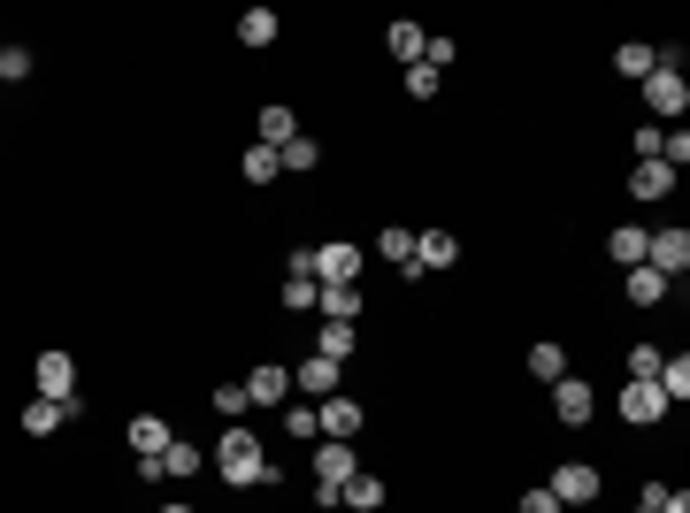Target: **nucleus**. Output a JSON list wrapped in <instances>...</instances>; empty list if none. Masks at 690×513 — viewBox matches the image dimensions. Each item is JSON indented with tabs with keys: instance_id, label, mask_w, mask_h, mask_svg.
Wrapping results in <instances>:
<instances>
[{
	"instance_id": "obj_1",
	"label": "nucleus",
	"mask_w": 690,
	"mask_h": 513,
	"mask_svg": "<svg viewBox=\"0 0 690 513\" xmlns=\"http://www.w3.org/2000/svg\"><path fill=\"white\" fill-rule=\"evenodd\" d=\"M215 475H223V483H238V491H246V483H284V467L262 452V437H246L238 422H230V430H223V445H215Z\"/></svg>"
},
{
	"instance_id": "obj_2",
	"label": "nucleus",
	"mask_w": 690,
	"mask_h": 513,
	"mask_svg": "<svg viewBox=\"0 0 690 513\" xmlns=\"http://www.w3.org/2000/svg\"><path fill=\"white\" fill-rule=\"evenodd\" d=\"M644 108H652V124H660V130H668V124H683L690 85H683V69H676V62H660L652 77H644Z\"/></svg>"
},
{
	"instance_id": "obj_3",
	"label": "nucleus",
	"mask_w": 690,
	"mask_h": 513,
	"mask_svg": "<svg viewBox=\"0 0 690 513\" xmlns=\"http://www.w3.org/2000/svg\"><path fill=\"white\" fill-rule=\"evenodd\" d=\"M361 268H368V254H361L353 238H331V246L307 254V276H315V284H361Z\"/></svg>"
},
{
	"instance_id": "obj_4",
	"label": "nucleus",
	"mask_w": 690,
	"mask_h": 513,
	"mask_svg": "<svg viewBox=\"0 0 690 513\" xmlns=\"http://www.w3.org/2000/svg\"><path fill=\"white\" fill-rule=\"evenodd\" d=\"M353 475H361V452L323 437V452H315V506H338V483H353Z\"/></svg>"
},
{
	"instance_id": "obj_5",
	"label": "nucleus",
	"mask_w": 690,
	"mask_h": 513,
	"mask_svg": "<svg viewBox=\"0 0 690 513\" xmlns=\"http://www.w3.org/2000/svg\"><path fill=\"white\" fill-rule=\"evenodd\" d=\"M644 268H660L668 284L690 268V230H644Z\"/></svg>"
},
{
	"instance_id": "obj_6",
	"label": "nucleus",
	"mask_w": 690,
	"mask_h": 513,
	"mask_svg": "<svg viewBox=\"0 0 690 513\" xmlns=\"http://www.w3.org/2000/svg\"><path fill=\"white\" fill-rule=\"evenodd\" d=\"M77 414H85V398H77V391H69V398H31V406H23V437H55V430L77 422Z\"/></svg>"
},
{
	"instance_id": "obj_7",
	"label": "nucleus",
	"mask_w": 690,
	"mask_h": 513,
	"mask_svg": "<svg viewBox=\"0 0 690 513\" xmlns=\"http://www.w3.org/2000/svg\"><path fill=\"white\" fill-rule=\"evenodd\" d=\"M591 406H599V398H591L583 376H560V384H552V422H560V430H583V422H591Z\"/></svg>"
},
{
	"instance_id": "obj_8",
	"label": "nucleus",
	"mask_w": 690,
	"mask_h": 513,
	"mask_svg": "<svg viewBox=\"0 0 690 513\" xmlns=\"http://www.w3.org/2000/svg\"><path fill=\"white\" fill-rule=\"evenodd\" d=\"M614 414L629 422V430H652V422H668V398H660V384H629L614 398Z\"/></svg>"
},
{
	"instance_id": "obj_9",
	"label": "nucleus",
	"mask_w": 690,
	"mask_h": 513,
	"mask_svg": "<svg viewBox=\"0 0 690 513\" xmlns=\"http://www.w3.org/2000/svg\"><path fill=\"white\" fill-rule=\"evenodd\" d=\"M453 260H461V238H453V230H414V260H407V276L453 268Z\"/></svg>"
},
{
	"instance_id": "obj_10",
	"label": "nucleus",
	"mask_w": 690,
	"mask_h": 513,
	"mask_svg": "<svg viewBox=\"0 0 690 513\" xmlns=\"http://www.w3.org/2000/svg\"><path fill=\"white\" fill-rule=\"evenodd\" d=\"M552 499H560V506H591V499H599V467H591V460H568V467L552 475Z\"/></svg>"
},
{
	"instance_id": "obj_11",
	"label": "nucleus",
	"mask_w": 690,
	"mask_h": 513,
	"mask_svg": "<svg viewBox=\"0 0 690 513\" xmlns=\"http://www.w3.org/2000/svg\"><path fill=\"white\" fill-rule=\"evenodd\" d=\"M315 422H323V437H331V445H353V437H361V398H323V406H315Z\"/></svg>"
},
{
	"instance_id": "obj_12",
	"label": "nucleus",
	"mask_w": 690,
	"mask_h": 513,
	"mask_svg": "<svg viewBox=\"0 0 690 513\" xmlns=\"http://www.w3.org/2000/svg\"><path fill=\"white\" fill-rule=\"evenodd\" d=\"M31 376H39V398H69V391H77V361H69V353H39Z\"/></svg>"
},
{
	"instance_id": "obj_13",
	"label": "nucleus",
	"mask_w": 690,
	"mask_h": 513,
	"mask_svg": "<svg viewBox=\"0 0 690 513\" xmlns=\"http://www.w3.org/2000/svg\"><path fill=\"white\" fill-rule=\"evenodd\" d=\"M246 406H292V368H254L246 376Z\"/></svg>"
},
{
	"instance_id": "obj_14",
	"label": "nucleus",
	"mask_w": 690,
	"mask_h": 513,
	"mask_svg": "<svg viewBox=\"0 0 690 513\" xmlns=\"http://www.w3.org/2000/svg\"><path fill=\"white\" fill-rule=\"evenodd\" d=\"M323 322H361V284H315Z\"/></svg>"
},
{
	"instance_id": "obj_15",
	"label": "nucleus",
	"mask_w": 690,
	"mask_h": 513,
	"mask_svg": "<svg viewBox=\"0 0 690 513\" xmlns=\"http://www.w3.org/2000/svg\"><path fill=\"white\" fill-rule=\"evenodd\" d=\"M629 193L637 199H668L676 193V169H668V161H637V169H629Z\"/></svg>"
},
{
	"instance_id": "obj_16",
	"label": "nucleus",
	"mask_w": 690,
	"mask_h": 513,
	"mask_svg": "<svg viewBox=\"0 0 690 513\" xmlns=\"http://www.w3.org/2000/svg\"><path fill=\"white\" fill-rule=\"evenodd\" d=\"M254 138H262V146H292V138H299V116H292L284 100H269L262 124H254Z\"/></svg>"
},
{
	"instance_id": "obj_17",
	"label": "nucleus",
	"mask_w": 690,
	"mask_h": 513,
	"mask_svg": "<svg viewBox=\"0 0 690 513\" xmlns=\"http://www.w3.org/2000/svg\"><path fill=\"white\" fill-rule=\"evenodd\" d=\"M353 345H361V322H323V337H315V353H323V361H353Z\"/></svg>"
},
{
	"instance_id": "obj_18",
	"label": "nucleus",
	"mask_w": 690,
	"mask_h": 513,
	"mask_svg": "<svg viewBox=\"0 0 690 513\" xmlns=\"http://www.w3.org/2000/svg\"><path fill=\"white\" fill-rule=\"evenodd\" d=\"M292 391H323V398H331V391H338V361H323V353H307V361L292 368Z\"/></svg>"
},
{
	"instance_id": "obj_19",
	"label": "nucleus",
	"mask_w": 690,
	"mask_h": 513,
	"mask_svg": "<svg viewBox=\"0 0 690 513\" xmlns=\"http://www.w3.org/2000/svg\"><path fill=\"white\" fill-rule=\"evenodd\" d=\"M652 384H660V398H668V406H683V398H690V353H668Z\"/></svg>"
},
{
	"instance_id": "obj_20",
	"label": "nucleus",
	"mask_w": 690,
	"mask_h": 513,
	"mask_svg": "<svg viewBox=\"0 0 690 513\" xmlns=\"http://www.w3.org/2000/svg\"><path fill=\"white\" fill-rule=\"evenodd\" d=\"M338 506H353V513H376V506H384V483H376V475L361 467L353 483H338Z\"/></svg>"
},
{
	"instance_id": "obj_21",
	"label": "nucleus",
	"mask_w": 690,
	"mask_h": 513,
	"mask_svg": "<svg viewBox=\"0 0 690 513\" xmlns=\"http://www.w3.org/2000/svg\"><path fill=\"white\" fill-rule=\"evenodd\" d=\"M124 445H131L138 460H146V452H161V445H169V422H161V414H138L131 430H124Z\"/></svg>"
},
{
	"instance_id": "obj_22",
	"label": "nucleus",
	"mask_w": 690,
	"mask_h": 513,
	"mask_svg": "<svg viewBox=\"0 0 690 513\" xmlns=\"http://www.w3.org/2000/svg\"><path fill=\"white\" fill-rule=\"evenodd\" d=\"M668 299V276L660 268H629V307H660Z\"/></svg>"
},
{
	"instance_id": "obj_23",
	"label": "nucleus",
	"mask_w": 690,
	"mask_h": 513,
	"mask_svg": "<svg viewBox=\"0 0 690 513\" xmlns=\"http://www.w3.org/2000/svg\"><path fill=\"white\" fill-rule=\"evenodd\" d=\"M146 460H154L161 475H193V467H200V452L185 445V437H169V445H161V452H146Z\"/></svg>"
},
{
	"instance_id": "obj_24",
	"label": "nucleus",
	"mask_w": 690,
	"mask_h": 513,
	"mask_svg": "<svg viewBox=\"0 0 690 513\" xmlns=\"http://www.w3.org/2000/svg\"><path fill=\"white\" fill-rule=\"evenodd\" d=\"M384 39H392V55H400V62H422V47H430V31H422V23H392V31H384Z\"/></svg>"
},
{
	"instance_id": "obj_25",
	"label": "nucleus",
	"mask_w": 690,
	"mask_h": 513,
	"mask_svg": "<svg viewBox=\"0 0 690 513\" xmlns=\"http://www.w3.org/2000/svg\"><path fill=\"white\" fill-rule=\"evenodd\" d=\"M607 254H614L621 268H644V230H637V223H621L614 238H607Z\"/></svg>"
},
{
	"instance_id": "obj_26",
	"label": "nucleus",
	"mask_w": 690,
	"mask_h": 513,
	"mask_svg": "<svg viewBox=\"0 0 690 513\" xmlns=\"http://www.w3.org/2000/svg\"><path fill=\"white\" fill-rule=\"evenodd\" d=\"M614 69H621V77H637V85H644V77H652V69H660V55H652V47H637V39H629V47H614Z\"/></svg>"
},
{
	"instance_id": "obj_27",
	"label": "nucleus",
	"mask_w": 690,
	"mask_h": 513,
	"mask_svg": "<svg viewBox=\"0 0 690 513\" xmlns=\"http://www.w3.org/2000/svg\"><path fill=\"white\" fill-rule=\"evenodd\" d=\"M238 39H246V47H269L276 39V8H246V16H238Z\"/></svg>"
},
{
	"instance_id": "obj_28",
	"label": "nucleus",
	"mask_w": 690,
	"mask_h": 513,
	"mask_svg": "<svg viewBox=\"0 0 690 513\" xmlns=\"http://www.w3.org/2000/svg\"><path fill=\"white\" fill-rule=\"evenodd\" d=\"M276 177H284L276 146H246V185H276Z\"/></svg>"
},
{
	"instance_id": "obj_29",
	"label": "nucleus",
	"mask_w": 690,
	"mask_h": 513,
	"mask_svg": "<svg viewBox=\"0 0 690 513\" xmlns=\"http://www.w3.org/2000/svg\"><path fill=\"white\" fill-rule=\"evenodd\" d=\"M530 376H538V384H560V376H568V353H560V345H530Z\"/></svg>"
},
{
	"instance_id": "obj_30",
	"label": "nucleus",
	"mask_w": 690,
	"mask_h": 513,
	"mask_svg": "<svg viewBox=\"0 0 690 513\" xmlns=\"http://www.w3.org/2000/svg\"><path fill=\"white\" fill-rule=\"evenodd\" d=\"M276 161H284V169H299V177H307V169H315V161H323V146H315V138H307V130H299V138H292V146H276Z\"/></svg>"
},
{
	"instance_id": "obj_31",
	"label": "nucleus",
	"mask_w": 690,
	"mask_h": 513,
	"mask_svg": "<svg viewBox=\"0 0 690 513\" xmlns=\"http://www.w3.org/2000/svg\"><path fill=\"white\" fill-rule=\"evenodd\" d=\"M276 299H284L292 315H307V307H315V276H284V292H276Z\"/></svg>"
},
{
	"instance_id": "obj_32",
	"label": "nucleus",
	"mask_w": 690,
	"mask_h": 513,
	"mask_svg": "<svg viewBox=\"0 0 690 513\" xmlns=\"http://www.w3.org/2000/svg\"><path fill=\"white\" fill-rule=\"evenodd\" d=\"M660 361H668L660 345H637V353H629V384H652V376H660Z\"/></svg>"
},
{
	"instance_id": "obj_33",
	"label": "nucleus",
	"mask_w": 690,
	"mask_h": 513,
	"mask_svg": "<svg viewBox=\"0 0 690 513\" xmlns=\"http://www.w3.org/2000/svg\"><path fill=\"white\" fill-rule=\"evenodd\" d=\"M376 254H384V260H400V268H407V260H414V230H400V223H392V230L376 238Z\"/></svg>"
},
{
	"instance_id": "obj_34",
	"label": "nucleus",
	"mask_w": 690,
	"mask_h": 513,
	"mask_svg": "<svg viewBox=\"0 0 690 513\" xmlns=\"http://www.w3.org/2000/svg\"><path fill=\"white\" fill-rule=\"evenodd\" d=\"M0 77L23 85V77H31V47H0Z\"/></svg>"
},
{
	"instance_id": "obj_35",
	"label": "nucleus",
	"mask_w": 690,
	"mask_h": 513,
	"mask_svg": "<svg viewBox=\"0 0 690 513\" xmlns=\"http://www.w3.org/2000/svg\"><path fill=\"white\" fill-rule=\"evenodd\" d=\"M660 161H668V169H683V161H690V130H683V124L660 138Z\"/></svg>"
},
{
	"instance_id": "obj_36",
	"label": "nucleus",
	"mask_w": 690,
	"mask_h": 513,
	"mask_svg": "<svg viewBox=\"0 0 690 513\" xmlns=\"http://www.w3.org/2000/svg\"><path fill=\"white\" fill-rule=\"evenodd\" d=\"M284 430H292V437H323V422H315V406H284Z\"/></svg>"
},
{
	"instance_id": "obj_37",
	"label": "nucleus",
	"mask_w": 690,
	"mask_h": 513,
	"mask_svg": "<svg viewBox=\"0 0 690 513\" xmlns=\"http://www.w3.org/2000/svg\"><path fill=\"white\" fill-rule=\"evenodd\" d=\"M215 414H223V422H238V414H246V384H223V391H215Z\"/></svg>"
},
{
	"instance_id": "obj_38",
	"label": "nucleus",
	"mask_w": 690,
	"mask_h": 513,
	"mask_svg": "<svg viewBox=\"0 0 690 513\" xmlns=\"http://www.w3.org/2000/svg\"><path fill=\"white\" fill-rule=\"evenodd\" d=\"M660 138H668L660 124H644V130H637V138H629V146H637V161H660Z\"/></svg>"
},
{
	"instance_id": "obj_39",
	"label": "nucleus",
	"mask_w": 690,
	"mask_h": 513,
	"mask_svg": "<svg viewBox=\"0 0 690 513\" xmlns=\"http://www.w3.org/2000/svg\"><path fill=\"white\" fill-rule=\"evenodd\" d=\"M407 92H414V100H430V92H437V69L414 62V69H407Z\"/></svg>"
},
{
	"instance_id": "obj_40",
	"label": "nucleus",
	"mask_w": 690,
	"mask_h": 513,
	"mask_svg": "<svg viewBox=\"0 0 690 513\" xmlns=\"http://www.w3.org/2000/svg\"><path fill=\"white\" fill-rule=\"evenodd\" d=\"M522 513H568V506H560L552 491H522Z\"/></svg>"
},
{
	"instance_id": "obj_41",
	"label": "nucleus",
	"mask_w": 690,
	"mask_h": 513,
	"mask_svg": "<svg viewBox=\"0 0 690 513\" xmlns=\"http://www.w3.org/2000/svg\"><path fill=\"white\" fill-rule=\"evenodd\" d=\"M637 513H668V483H644V499H637Z\"/></svg>"
},
{
	"instance_id": "obj_42",
	"label": "nucleus",
	"mask_w": 690,
	"mask_h": 513,
	"mask_svg": "<svg viewBox=\"0 0 690 513\" xmlns=\"http://www.w3.org/2000/svg\"><path fill=\"white\" fill-rule=\"evenodd\" d=\"M668 513H690V491H668Z\"/></svg>"
},
{
	"instance_id": "obj_43",
	"label": "nucleus",
	"mask_w": 690,
	"mask_h": 513,
	"mask_svg": "<svg viewBox=\"0 0 690 513\" xmlns=\"http://www.w3.org/2000/svg\"><path fill=\"white\" fill-rule=\"evenodd\" d=\"M154 513H193V506H154Z\"/></svg>"
}]
</instances>
